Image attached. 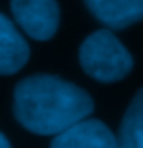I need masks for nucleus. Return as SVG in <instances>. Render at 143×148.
Masks as SVG:
<instances>
[{
    "instance_id": "nucleus-8",
    "label": "nucleus",
    "mask_w": 143,
    "mask_h": 148,
    "mask_svg": "<svg viewBox=\"0 0 143 148\" xmlns=\"http://www.w3.org/2000/svg\"><path fill=\"white\" fill-rule=\"evenodd\" d=\"M0 148H11V142H9V138H6L2 131H0Z\"/></svg>"
},
{
    "instance_id": "nucleus-4",
    "label": "nucleus",
    "mask_w": 143,
    "mask_h": 148,
    "mask_svg": "<svg viewBox=\"0 0 143 148\" xmlns=\"http://www.w3.org/2000/svg\"><path fill=\"white\" fill-rule=\"evenodd\" d=\"M51 148H116V136L103 121L84 119L53 136Z\"/></svg>"
},
{
    "instance_id": "nucleus-6",
    "label": "nucleus",
    "mask_w": 143,
    "mask_h": 148,
    "mask_svg": "<svg viewBox=\"0 0 143 148\" xmlns=\"http://www.w3.org/2000/svg\"><path fill=\"white\" fill-rule=\"evenodd\" d=\"M84 4L110 30H124L143 21V0H84Z\"/></svg>"
},
{
    "instance_id": "nucleus-7",
    "label": "nucleus",
    "mask_w": 143,
    "mask_h": 148,
    "mask_svg": "<svg viewBox=\"0 0 143 148\" xmlns=\"http://www.w3.org/2000/svg\"><path fill=\"white\" fill-rule=\"evenodd\" d=\"M116 148H143V87L135 93L120 121Z\"/></svg>"
},
{
    "instance_id": "nucleus-3",
    "label": "nucleus",
    "mask_w": 143,
    "mask_h": 148,
    "mask_svg": "<svg viewBox=\"0 0 143 148\" xmlns=\"http://www.w3.org/2000/svg\"><path fill=\"white\" fill-rule=\"evenodd\" d=\"M11 13L34 40H51L57 34L61 19L57 0H11Z\"/></svg>"
},
{
    "instance_id": "nucleus-1",
    "label": "nucleus",
    "mask_w": 143,
    "mask_h": 148,
    "mask_svg": "<svg viewBox=\"0 0 143 148\" xmlns=\"http://www.w3.org/2000/svg\"><path fill=\"white\" fill-rule=\"evenodd\" d=\"M93 97L82 87L53 74H32L13 91L17 123L36 136H57L91 116Z\"/></svg>"
},
{
    "instance_id": "nucleus-2",
    "label": "nucleus",
    "mask_w": 143,
    "mask_h": 148,
    "mask_svg": "<svg viewBox=\"0 0 143 148\" xmlns=\"http://www.w3.org/2000/svg\"><path fill=\"white\" fill-rule=\"evenodd\" d=\"M80 66L99 83H116L133 70V55L112 30H97L80 45Z\"/></svg>"
},
{
    "instance_id": "nucleus-5",
    "label": "nucleus",
    "mask_w": 143,
    "mask_h": 148,
    "mask_svg": "<svg viewBox=\"0 0 143 148\" xmlns=\"http://www.w3.org/2000/svg\"><path fill=\"white\" fill-rule=\"evenodd\" d=\"M30 45L17 25L0 13V76H11L28 64Z\"/></svg>"
}]
</instances>
